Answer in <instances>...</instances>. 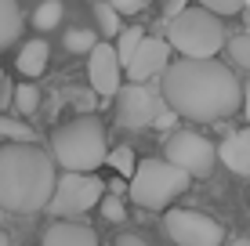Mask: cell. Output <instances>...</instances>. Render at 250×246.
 <instances>
[{"label":"cell","mask_w":250,"mask_h":246,"mask_svg":"<svg viewBox=\"0 0 250 246\" xmlns=\"http://www.w3.org/2000/svg\"><path fill=\"white\" fill-rule=\"evenodd\" d=\"M170 113L192 123H218L243 109V83L218 58H178L160 76Z\"/></svg>","instance_id":"6da1fadb"},{"label":"cell","mask_w":250,"mask_h":246,"mask_svg":"<svg viewBox=\"0 0 250 246\" xmlns=\"http://www.w3.org/2000/svg\"><path fill=\"white\" fill-rule=\"evenodd\" d=\"M55 192V156L37 141L0 145V207L11 214L47 210Z\"/></svg>","instance_id":"7a4b0ae2"},{"label":"cell","mask_w":250,"mask_h":246,"mask_svg":"<svg viewBox=\"0 0 250 246\" xmlns=\"http://www.w3.org/2000/svg\"><path fill=\"white\" fill-rule=\"evenodd\" d=\"M51 156L62 170H83L94 174L102 163L109 159L105 145V127L94 116H76V120L62 123L51 138Z\"/></svg>","instance_id":"3957f363"},{"label":"cell","mask_w":250,"mask_h":246,"mask_svg":"<svg viewBox=\"0 0 250 246\" xmlns=\"http://www.w3.org/2000/svg\"><path fill=\"white\" fill-rule=\"evenodd\" d=\"M167 40L182 58H218V51L229 44L221 15L200 4H188L185 11L167 19Z\"/></svg>","instance_id":"277c9868"},{"label":"cell","mask_w":250,"mask_h":246,"mask_svg":"<svg viewBox=\"0 0 250 246\" xmlns=\"http://www.w3.org/2000/svg\"><path fill=\"white\" fill-rule=\"evenodd\" d=\"M192 174H185L182 167H174L167 156L163 159H142L131 174V199L142 210H167L178 196H185Z\"/></svg>","instance_id":"5b68a950"},{"label":"cell","mask_w":250,"mask_h":246,"mask_svg":"<svg viewBox=\"0 0 250 246\" xmlns=\"http://www.w3.org/2000/svg\"><path fill=\"white\" fill-rule=\"evenodd\" d=\"M167 101H163V91H152L149 83H138L131 80L127 87H120L116 91V120L124 123V127H131V131H142V127H167L170 123V116H178V113H170L167 116Z\"/></svg>","instance_id":"8992f818"},{"label":"cell","mask_w":250,"mask_h":246,"mask_svg":"<svg viewBox=\"0 0 250 246\" xmlns=\"http://www.w3.org/2000/svg\"><path fill=\"white\" fill-rule=\"evenodd\" d=\"M102 196H105V185H102L94 174L65 170L55 181V192H51L47 210L55 217H80V214H87L91 207H98Z\"/></svg>","instance_id":"52a82bcc"},{"label":"cell","mask_w":250,"mask_h":246,"mask_svg":"<svg viewBox=\"0 0 250 246\" xmlns=\"http://www.w3.org/2000/svg\"><path fill=\"white\" fill-rule=\"evenodd\" d=\"M163 232L178 246H221L225 243V228L214 217L200 210H167L163 214Z\"/></svg>","instance_id":"ba28073f"},{"label":"cell","mask_w":250,"mask_h":246,"mask_svg":"<svg viewBox=\"0 0 250 246\" xmlns=\"http://www.w3.org/2000/svg\"><path fill=\"white\" fill-rule=\"evenodd\" d=\"M163 152H167V159L174 167H182L192 177H207L214 170V163H218V149L196 131H174L167 138V145H163Z\"/></svg>","instance_id":"9c48e42d"},{"label":"cell","mask_w":250,"mask_h":246,"mask_svg":"<svg viewBox=\"0 0 250 246\" xmlns=\"http://www.w3.org/2000/svg\"><path fill=\"white\" fill-rule=\"evenodd\" d=\"M124 62H120V51L113 40H98L87 51V80L94 87V95L102 98H113L120 87H124Z\"/></svg>","instance_id":"30bf717a"},{"label":"cell","mask_w":250,"mask_h":246,"mask_svg":"<svg viewBox=\"0 0 250 246\" xmlns=\"http://www.w3.org/2000/svg\"><path fill=\"white\" fill-rule=\"evenodd\" d=\"M170 40H160V37H145L138 51L124 62V73L138 83H149L152 76H163V69L170 65Z\"/></svg>","instance_id":"8fae6325"},{"label":"cell","mask_w":250,"mask_h":246,"mask_svg":"<svg viewBox=\"0 0 250 246\" xmlns=\"http://www.w3.org/2000/svg\"><path fill=\"white\" fill-rule=\"evenodd\" d=\"M40 246H98V235H94L87 225H76V221H69V217H58L55 225H47Z\"/></svg>","instance_id":"7c38bea8"},{"label":"cell","mask_w":250,"mask_h":246,"mask_svg":"<svg viewBox=\"0 0 250 246\" xmlns=\"http://www.w3.org/2000/svg\"><path fill=\"white\" fill-rule=\"evenodd\" d=\"M218 159L229 167L232 174H243L250 177V127H243V131L229 134L225 141L218 145Z\"/></svg>","instance_id":"4fadbf2b"},{"label":"cell","mask_w":250,"mask_h":246,"mask_svg":"<svg viewBox=\"0 0 250 246\" xmlns=\"http://www.w3.org/2000/svg\"><path fill=\"white\" fill-rule=\"evenodd\" d=\"M22 25H25V19H22L19 0H0V51H7V47L19 44Z\"/></svg>","instance_id":"5bb4252c"},{"label":"cell","mask_w":250,"mask_h":246,"mask_svg":"<svg viewBox=\"0 0 250 246\" xmlns=\"http://www.w3.org/2000/svg\"><path fill=\"white\" fill-rule=\"evenodd\" d=\"M47 58H51V47L44 44V40H29V44L19 51V58H15V65H19L22 80H33V76H40V73L47 69Z\"/></svg>","instance_id":"9a60e30c"},{"label":"cell","mask_w":250,"mask_h":246,"mask_svg":"<svg viewBox=\"0 0 250 246\" xmlns=\"http://www.w3.org/2000/svg\"><path fill=\"white\" fill-rule=\"evenodd\" d=\"M58 22H62V0H44V4L33 11V25H37L40 33L58 29Z\"/></svg>","instance_id":"2e32d148"},{"label":"cell","mask_w":250,"mask_h":246,"mask_svg":"<svg viewBox=\"0 0 250 246\" xmlns=\"http://www.w3.org/2000/svg\"><path fill=\"white\" fill-rule=\"evenodd\" d=\"M15 109H19L22 116H29V113L40 109V87L33 80H22L19 87H15Z\"/></svg>","instance_id":"e0dca14e"},{"label":"cell","mask_w":250,"mask_h":246,"mask_svg":"<svg viewBox=\"0 0 250 246\" xmlns=\"http://www.w3.org/2000/svg\"><path fill=\"white\" fill-rule=\"evenodd\" d=\"M0 138H7V141H37V134H33V127L25 120L0 116Z\"/></svg>","instance_id":"ac0fdd59"},{"label":"cell","mask_w":250,"mask_h":246,"mask_svg":"<svg viewBox=\"0 0 250 246\" xmlns=\"http://www.w3.org/2000/svg\"><path fill=\"white\" fill-rule=\"evenodd\" d=\"M225 47H229L232 65H239V69L250 73V33H236V37H232Z\"/></svg>","instance_id":"d6986e66"},{"label":"cell","mask_w":250,"mask_h":246,"mask_svg":"<svg viewBox=\"0 0 250 246\" xmlns=\"http://www.w3.org/2000/svg\"><path fill=\"white\" fill-rule=\"evenodd\" d=\"M105 163L113 167L116 174L131 177V174H134V167H138V159H134V149H131V145H120V149L109 152V159H105Z\"/></svg>","instance_id":"ffe728a7"},{"label":"cell","mask_w":250,"mask_h":246,"mask_svg":"<svg viewBox=\"0 0 250 246\" xmlns=\"http://www.w3.org/2000/svg\"><path fill=\"white\" fill-rule=\"evenodd\" d=\"M145 40V33L138 29V25H131V29H120L116 33V51H120V62H127V58L138 51V44Z\"/></svg>","instance_id":"44dd1931"},{"label":"cell","mask_w":250,"mask_h":246,"mask_svg":"<svg viewBox=\"0 0 250 246\" xmlns=\"http://www.w3.org/2000/svg\"><path fill=\"white\" fill-rule=\"evenodd\" d=\"M94 15H98V29L105 33V40H109V37H116V33L124 29V25H120V11H116L113 4H109V0H102Z\"/></svg>","instance_id":"7402d4cb"},{"label":"cell","mask_w":250,"mask_h":246,"mask_svg":"<svg viewBox=\"0 0 250 246\" xmlns=\"http://www.w3.org/2000/svg\"><path fill=\"white\" fill-rule=\"evenodd\" d=\"M192 4H200V7H207V11L221 15V19H229V15H239V11H243L247 0H192Z\"/></svg>","instance_id":"603a6c76"},{"label":"cell","mask_w":250,"mask_h":246,"mask_svg":"<svg viewBox=\"0 0 250 246\" xmlns=\"http://www.w3.org/2000/svg\"><path fill=\"white\" fill-rule=\"evenodd\" d=\"M94 44H98V40H94V33H87V29H73V33H65V47L73 51V55H87Z\"/></svg>","instance_id":"cb8c5ba5"},{"label":"cell","mask_w":250,"mask_h":246,"mask_svg":"<svg viewBox=\"0 0 250 246\" xmlns=\"http://www.w3.org/2000/svg\"><path fill=\"white\" fill-rule=\"evenodd\" d=\"M102 217H105V221H113V225H120L127 217V210H124V203H120V196H113V192H109V196H102Z\"/></svg>","instance_id":"d4e9b609"},{"label":"cell","mask_w":250,"mask_h":246,"mask_svg":"<svg viewBox=\"0 0 250 246\" xmlns=\"http://www.w3.org/2000/svg\"><path fill=\"white\" fill-rule=\"evenodd\" d=\"M109 4H113L120 15H138V11H145L152 0H109Z\"/></svg>","instance_id":"484cf974"},{"label":"cell","mask_w":250,"mask_h":246,"mask_svg":"<svg viewBox=\"0 0 250 246\" xmlns=\"http://www.w3.org/2000/svg\"><path fill=\"white\" fill-rule=\"evenodd\" d=\"M188 4H192V0H170V4H167V15H163V19H174V15H178V11H185Z\"/></svg>","instance_id":"4316f807"},{"label":"cell","mask_w":250,"mask_h":246,"mask_svg":"<svg viewBox=\"0 0 250 246\" xmlns=\"http://www.w3.org/2000/svg\"><path fill=\"white\" fill-rule=\"evenodd\" d=\"M116 246H149V243H145L142 235H120V239H116Z\"/></svg>","instance_id":"83f0119b"},{"label":"cell","mask_w":250,"mask_h":246,"mask_svg":"<svg viewBox=\"0 0 250 246\" xmlns=\"http://www.w3.org/2000/svg\"><path fill=\"white\" fill-rule=\"evenodd\" d=\"M243 116H247V123H250V80H247V87H243Z\"/></svg>","instance_id":"f1b7e54d"},{"label":"cell","mask_w":250,"mask_h":246,"mask_svg":"<svg viewBox=\"0 0 250 246\" xmlns=\"http://www.w3.org/2000/svg\"><path fill=\"white\" fill-rule=\"evenodd\" d=\"M221 246H225V243H221ZM229 246H250V239H232Z\"/></svg>","instance_id":"f546056e"},{"label":"cell","mask_w":250,"mask_h":246,"mask_svg":"<svg viewBox=\"0 0 250 246\" xmlns=\"http://www.w3.org/2000/svg\"><path fill=\"white\" fill-rule=\"evenodd\" d=\"M0 246H11V243H7V235H4V232H0Z\"/></svg>","instance_id":"4dcf8cb0"},{"label":"cell","mask_w":250,"mask_h":246,"mask_svg":"<svg viewBox=\"0 0 250 246\" xmlns=\"http://www.w3.org/2000/svg\"><path fill=\"white\" fill-rule=\"evenodd\" d=\"M0 87H4V73H0Z\"/></svg>","instance_id":"1f68e13d"}]
</instances>
